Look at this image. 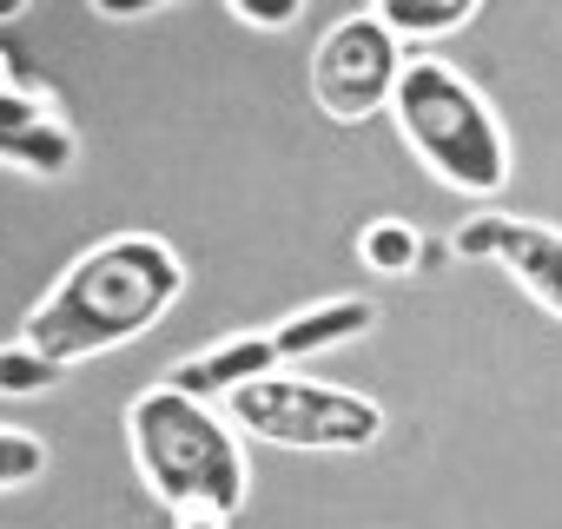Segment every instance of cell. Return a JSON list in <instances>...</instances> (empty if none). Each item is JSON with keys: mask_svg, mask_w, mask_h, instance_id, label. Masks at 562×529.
Listing matches in <instances>:
<instances>
[{"mask_svg": "<svg viewBox=\"0 0 562 529\" xmlns=\"http://www.w3.org/2000/svg\"><path fill=\"white\" fill-rule=\"evenodd\" d=\"M179 292H186L179 251L153 232H120V238H100L93 251H80L67 264V279L34 305L21 338L60 364L106 358V351L146 338L172 312Z\"/></svg>", "mask_w": 562, "mask_h": 529, "instance_id": "cell-1", "label": "cell"}, {"mask_svg": "<svg viewBox=\"0 0 562 529\" xmlns=\"http://www.w3.org/2000/svg\"><path fill=\"white\" fill-rule=\"evenodd\" d=\"M133 424V457L139 476L153 483V496L186 522V516H212L232 522L245 503V457L232 443V430L205 410V397H186L172 384L133 397L126 410Z\"/></svg>", "mask_w": 562, "mask_h": 529, "instance_id": "cell-2", "label": "cell"}, {"mask_svg": "<svg viewBox=\"0 0 562 529\" xmlns=\"http://www.w3.org/2000/svg\"><path fill=\"white\" fill-rule=\"evenodd\" d=\"M404 146L457 192L470 199H496L509 185V139L496 126V113L483 106V93L450 74L443 60H411L404 87L391 100Z\"/></svg>", "mask_w": 562, "mask_h": 529, "instance_id": "cell-3", "label": "cell"}, {"mask_svg": "<svg viewBox=\"0 0 562 529\" xmlns=\"http://www.w3.org/2000/svg\"><path fill=\"white\" fill-rule=\"evenodd\" d=\"M232 424H245L265 443H285V450H371L384 437V410L358 391L318 384V378H258L245 391L225 397Z\"/></svg>", "mask_w": 562, "mask_h": 529, "instance_id": "cell-4", "label": "cell"}, {"mask_svg": "<svg viewBox=\"0 0 562 529\" xmlns=\"http://www.w3.org/2000/svg\"><path fill=\"white\" fill-rule=\"evenodd\" d=\"M404 41L378 21V14H345L325 41H318V54H312V100L338 120V126H358V120H371L378 106H391L397 100V87H404Z\"/></svg>", "mask_w": 562, "mask_h": 529, "instance_id": "cell-5", "label": "cell"}, {"mask_svg": "<svg viewBox=\"0 0 562 529\" xmlns=\"http://www.w3.org/2000/svg\"><path fill=\"white\" fill-rule=\"evenodd\" d=\"M0 159L34 172V179H67L80 159V139L47 100H34L21 87H0Z\"/></svg>", "mask_w": 562, "mask_h": 529, "instance_id": "cell-6", "label": "cell"}, {"mask_svg": "<svg viewBox=\"0 0 562 529\" xmlns=\"http://www.w3.org/2000/svg\"><path fill=\"white\" fill-rule=\"evenodd\" d=\"M271 371H278L271 331H238V338H218L212 351L179 358L166 384L186 391V397H232V391H245V384H258V378H271Z\"/></svg>", "mask_w": 562, "mask_h": 529, "instance_id": "cell-7", "label": "cell"}, {"mask_svg": "<svg viewBox=\"0 0 562 529\" xmlns=\"http://www.w3.org/2000/svg\"><path fill=\"white\" fill-rule=\"evenodd\" d=\"M496 264L542 305L562 318V232L555 225H529V218H496Z\"/></svg>", "mask_w": 562, "mask_h": 529, "instance_id": "cell-8", "label": "cell"}, {"mask_svg": "<svg viewBox=\"0 0 562 529\" xmlns=\"http://www.w3.org/2000/svg\"><path fill=\"white\" fill-rule=\"evenodd\" d=\"M371 325H378L371 299H325V305L285 318V325L271 331V345H278V364H299V358H318V351H338V345L364 338Z\"/></svg>", "mask_w": 562, "mask_h": 529, "instance_id": "cell-9", "label": "cell"}, {"mask_svg": "<svg viewBox=\"0 0 562 529\" xmlns=\"http://www.w3.org/2000/svg\"><path fill=\"white\" fill-rule=\"evenodd\" d=\"M397 41H443L483 14V0H378L371 8Z\"/></svg>", "mask_w": 562, "mask_h": 529, "instance_id": "cell-10", "label": "cell"}, {"mask_svg": "<svg viewBox=\"0 0 562 529\" xmlns=\"http://www.w3.org/2000/svg\"><path fill=\"white\" fill-rule=\"evenodd\" d=\"M358 258L371 264V272L397 279V272H411V264L424 258V238H417L404 218H371V225L358 232Z\"/></svg>", "mask_w": 562, "mask_h": 529, "instance_id": "cell-11", "label": "cell"}, {"mask_svg": "<svg viewBox=\"0 0 562 529\" xmlns=\"http://www.w3.org/2000/svg\"><path fill=\"white\" fill-rule=\"evenodd\" d=\"M60 358H47L41 345H27V338H14V345H0V397H41V391H54L60 384Z\"/></svg>", "mask_w": 562, "mask_h": 529, "instance_id": "cell-12", "label": "cell"}, {"mask_svg": "<svg viewBox=\"0 0 562 529\" xmlns=\"http://www.w3.org/2000/svg\"><path fill=\"white\" fill-rule=\"evenodd\" d=\"M47 470V443L27 430H0V489H21Z\"/></svg>", "mask_w": 562, "mask_h": 529, "instance_id": "cell-13", "label": "cell"}, {"mask_svg": "<svg viewBox=\"0 0 562 529\" xmlns=\"http://www.w3.org/2000/svg\"><path fill=\"white\" fill-rule=\"evenodd\" d=\"M225 8H232L245 27H258V34H285V27L305 14V0H225Z\"/></svg>", "mask_w": 562, "mask_h": 529, "instance_id": "cell-14", "label": "cell"}, {"mask_svg": "<svg viewBox=\"0 0 562 529\" xmlns=\"http://www.w3.org/2000/svg\"><path fill=\"white\" fill-rule=\"evenodd\" d=\"M496 218H503V212H476L470 225H457L450 251H457V258H496Z\"/></svg>", "mask_w": 562, "mask_h": 529, "instance_id": "cell-15", "label": "cell"}, {"mask_svg": "<svg viewBox=\"0 0 562 529\" xmlns=\"http://www.w3.org/2000/svg\"><path fill=\"white\" fill-rule=\"evenodd\" d=\"M153 8H166V0H93L100 21H139V14H153Z\"/></svg>", "mask_w": 562, "mask_h": 529, "instance_id": "cell-16", "label": "cell"}, {"mask_svg": "<svg viewBox=\"0 0 562 529\" xmlns=\"http://www.w3.org/2000/svg\"><path fill=\"white\" fill-rule=\"evenodd\" d=\"M27 8H34V0H0V21H21Z\"/></svg>", "mask_w": 562, "mask_h": 529, "instance_id": "cell-17", "label": "cell"}, {"mask_svg": "<svg viewBox=\"0 0 562 529\" xmlns=\"http://www.w3.org/2000/svg\"><path fill=\"white\" fill-rule=\"evenodd\" d=\"M179 529H225V522H212V516H186Z\"/></svg>", "mask_w": 562, "mask_h": 529, "instance_id": "cell-18", "label": "cell"}, {"mask_svg": "<svg viewBox=\"0 0 562 529\" xmlns=\"http://www.w3.org/2000/svg\"><path fill=\"white\" fill-rule=\"evenodd\" d=\"M0 87H14V67H8V54H0Z\"/></svg>", "mask_w": 562, "mask_h": 529, "instance_id": "cell-19", "label": "cell"}]
</instances>
